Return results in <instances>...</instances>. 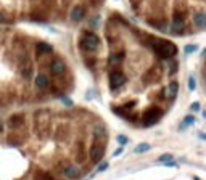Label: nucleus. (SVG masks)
Here are the masks:
<instances>
[{"mask_svg": "<svg viewBox=\"0 0 206 180\" xmlns=\"http://www.w3.org/2000/svg\"><path fill=\"white\" fill-rule=\"evenodd\" d=\"M2 127H3V122H2V119H0V130H2Z\"/></svg>", "mask_w": 206, "mask_h": 180, "instance_id": "nucleus-25", "label": "nucleus"}, {"mask_svg": "<svg viewBox=\"0 0 206 180\" xmlns=\"http://www.w3.org/2000/svg\"><path fill=\"white\" fill-rule=\"evenodd\" d=\"M182 27H184V20L182 18H176V20L172 21V31L179 32V31H182Z\"/></svg>", "mask_w": 206, "mask_h": 180, "instance_id": "nucleus-12", "label": "nucleus"}, {"mask_svg": "<svg viewBox=\"0 0 206 180\" xmlns=\"http://www.w3.org/2000/svg\"><path fill=\"white\" fill-rule=\"evenodd\" d=\"M169 161H172V155H163V156H160V159H158V163L164 164V163H169Z\"/></svg>", "mask_w": 206, "mask_h": 180, "instance_id": "nucleus-16", "label": "nucleus"}, {"mask_svg": "<svg viewBox=\"0 0 206 180\" xmlns=\"http://www.w3.org/2000/svg\"><path fill=\"white\" fill-rule=\"evenodd\" d=\"M161 118V111L160 109H155V108H152V109H148L147 113H145V116H143V124L145 126H152V124H155V122Z\"/></svg>", "mask_w": 206, "mask_h": 180, "instance_id": "nucleus-4", "label": "nucleus"}, {"mask_svg": "<svg viewBox=\"0 0 206 180\" xmlns=\"http://www.w3.org/2000/svg\"><path fill=\"white\" fill-rule=\"evenodd\" d=\"M155 50L158 52V55L163 58H171L177 53V47L172 42H166V40H156L155 44Z\"/></svg>", "mask_w": 206, "mask_h": 180, "instance_id": "nucleus-1", "label": "nucleus"}, {"mask_svg": "<svg viewBox=\"0 0 206 180\" xmlns=\"http://www.w3.org/2000/svg\"><path fill=\"white\" fill-rule=\"evenodd\" d=\"M61 101H63L66 106H73V101H71L69 98H66V97H63V98H61Z\"/></svg>", "mask_w": 206, "mask_h": 180, "instance_id": "nucleus-21", "label": "nucleus"}, {"mask_svg": "<svg viewBox=\"0 0 206 180\" xmlns=\"http://www.w3.org/2000/svg\"><path fill=\"white\" fill-rule=\"evenodd\" d=\"M124 82H126V76L121 71H113L110 74V85H111V89H113V90L119 89Z\"/></svg>", "mask_w": 206, "mask_h": 180, "instance_id": "nucleus-3", "label": "nucleus"}, {"mask_svg": "<svg viewBox=\"0 0 206 180\" xmlns=\"http://www.w3.org/2000/svg\"><path fill=\"white\" fill-rule=\"evenodd\" d=\"M193 122H195V118H193V116H185V118H184V122L180 124V127H182V129H185L187 126L193 124Z\"/></svg>", "mask_w": 206, "mask_h": 180, "instance_id": "nucleus-14", "label": "nucleus"}, {"mask_svg": "<svg viewBox=\"0 0 206 180\" xmlns=\"http://www.w3.org/2000/svg\"><path fill=\"white\" fill-rule=\"evenodd\" d=\"M195 89H196V79L193 76H190L189 77V90H195Z\"/></svg>", "mask_w": 206, "mask_h": 180, "instance_id": "nucleus-17", "label": "nucleus"}, {"mask_svg": "<svg viewBox=\"0 0 206 180\" xmlns=\"http://www.w3.org/2000/svg\"><path fill=\"white\" fill-rule=\"evenodd\" d=\"M118 141H119L121 145H126V143H127V138H126L124 135H119V137H118Z\"/></svg>", "mask_w": 206, "mask_h": 180, "instance_id": "nucleus-20", "label": "nucleus"}, {"mask_svg": "<svg viewBox=\"0 0 206 180\" xmlns=\"http://www.w3.org/2000/svg\"><path fill=\"white\" fill-rule=\"evenodd\" d=\"M196 48H198V47H196V45H187V47H185V53H192V52H196Z\"/></svg>", "mask_w": 206, "mask_h": 180, "instance_id": "nucleus-18", "label": "nucleus"}, {"mask_svg": "<svg viewBox=\"0 0 206 180\" xmlns=\"http://www.w3.org/2000/svg\"><path fill=\"white\" fill-rule=\"evenodd\" d=\"M121 153H123V150H121V148H119V150H116V151H115V153H113V156L116 158V156H119Z\"/></svg>", "mask_w": 206, "mask_h": 180, "instance_id": "nucleus-24", "label": "nucleus"}, {"mask_svg": "<svg viewBox=\"0 0 206 180\" xmlns=\"http://www.w3.org/2000/svg\"><path fill=\"white\" fill-rule=\"evenodd\" d=\"M82 18H84V8H82L81 5L74 7L73 12H71V20H73V21H81Z\"/></svg>", "mask_w": 206, "mask_h": 180, "instance_id": "nucleus-9", "label": "nucleus"}, {"mask_svg": "<svg viewBox=\"0 0 206 180\" xmlns=\"http://www.w3.org/2000/svg\"><path fill=\"white\" fill-rule=\"evenodd\" d=\"M98 44H100V40H98V37L93 34V32H87L86 35L82 37V40H81L82 48H84V50H87V52L95 50L97 47H98Z\"/></svg>", "mask_w": 206, "mask_h": 180, "instance_id": "nucleus-2", "label": "nucleus"}, {"mask_svg": "<svg viewBox=\"0 0 206 180\" xmlns=\"http://www.w3.org/2000/svg\"><path fill=\"white\" fill-rule=\"evenodd\" d=\"M193 180H200V178H198V177H193Z\"/></svg>", "mask_w": 206, "mask_h": 180, "instance_id": "nucleus-26", "label": "nucleus"}, {"mask_svg": "<svg viewBox=\"0 0 206 180\" xmlns=\"http://www.w3.org/2000/svg\"><path fill=\"white\" fill-rule=\"evenodd\" d=\"M121 60H123V55H119V56H111V63H119Z\"/></svg>", "mask_w": 206, "mask_h": 180, "instance_id": "nucleus-19", "label": "nucleus"}, {"mask_svg": "<svg viewBox=\"0 0 206 180\" xmlns=\"http://www.w3.org/2000/svg\"><path fill=\"white\" fill-rule=\"evenodd\" d=\"M193 23L196 24V27H200V29H203V27H204V24H206V16H204V13H201V12L195 13V15H193Z\"/></svg>", "mask_w": 206, "mask_h": 180, "instance_id": "nucleus-8", "label": "nucleus"}, {"mask_svg": "<svg viewBox=\"0 0 206 180\" xmlns=\"http://www.w3.org/2000/svg\"><path fill=\"white\" fill-rule=\"evenodd\" d=\"M192 109H193V111H198V109H200V103H198V101H195L193 105H192Z\"/></svg>", "mask_w": 206, "mask_h": 180, "instance_id": "nucleus-23", "label": "nucleus"}, {"mask_svg": "<svg viewBox=\"0 0 206 180\" xmlns=\"http://www.w3.org/2000/svg\"><path fill=\"white\" fill-rule=\"evenodd\" d=\"M166 93H167L169 97H176V93H177V84H176V82L169 84V87L166 89Z\"/></svg>", "mask_w": 206, "mask_h": 180, "instance_id": "nucleus-13", "label": "nucleus"}, {"mask_svg": "<svg viewBox=\"0 0 206 180\" xmlns=\"http://www.w3.org/2000/svg\"><path fill=\"white\" fill-rule=\"evenodd\" d=\"M150 148H152V145H148V143H142V145L135 146V153H145V151H148Z\"/></svg>", "mask_w": 206, "mask_h": 180, "instance_id": "nucleus-15", "label": "nucleus"}, {"mask_svg": "<svg viewBox=\"0 0 206 180\" xmlns=\"http://www.w3.org/2000/svg\"><path fill=\"white\" fill-rule=\"evenodd\" d=\"M63 175L66 178H76L79 175V167L77 166H68L66 169H63Z\"/></svg>", "mask_w": 206, "mask_h": 180, "instance_id": "nucleus-7", "label": "nucleus"}, {"mask_svg": "<svg viewBox=\"0 0 206 180\" xmlns=\"http://www.w3.org/2000/svg\"><path fill=\"white\" fill-rule=\"evenodd\" d=\"M35 87L37 89H47L49 87V79H47V76L44 74H39L35 77Z\"/></svg>", "mask_w": 206, "mask_h": 180, "instance_id": "nucleus-10", "label": "nucleus"}, {"mask_svg": "<svg viewBox=\"0 0 206 180\" xmlns=\"http://www.w3.org/2000/svg\"><path fill=\"white\" fill-rule=\"evenodd\" d=\"M64 71H66V64H64V61H61V60H53L50 63V72L53 76H61Z\"/></svg>", "mask_w": 206, "mask_h": 180, "instance_id": "nucleus-5", "label": "nucleus"}, {"mask_svg": "<svg viewBox=\"0 0 206 180\" xmlns=\"http://www.w3.org/2000/svg\"><path fill=\"white\" fill-rule=\"evenodd\" d=\"M105 169H108V163H101V164L98 166V172H103Z\"/></svg>", "mask_w": 206, "mask_h": 180, "instance_id": "nucleus-22", "label": "nucleus"}, {"mask_svg": "<svg viewBox=\"0 0 206 180\" xmlns=\"http://www.w3.org/2000/svg\"><path fill=\"white\" fill-rule=\"evenodd\" d=\"M103 151H105V146L103 145H93L92 148H90V158H92V161H95V163H98V161L101 159V156H103Z\"/></svg>", "mask_w": 206, "mask_h": 180, "instance_id": "nucleus-6", "label": "nucleus"}, {"mask_svg": "<svg viewBox=\"0 0 206 180\" xmlns=\"http://www.w3.org/2000/svg\"><path fill=\"white\" fill-rule=\"evenodd\" d=\"M37 52L39 53H52L53 52V47L47 42H39L37 44Z\"/></svg>", "mask_w": 206, "mask_h": 180, "instance_id": "nucleus-11", "label": "nucleus"}]
</instances>
